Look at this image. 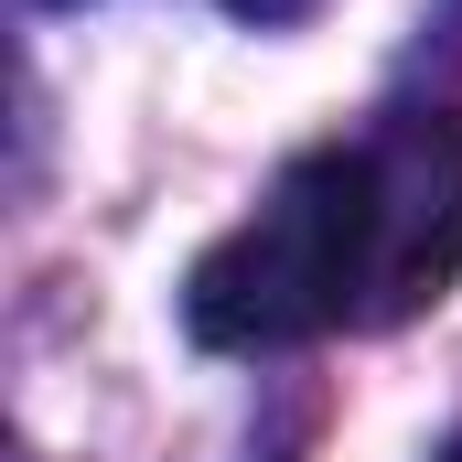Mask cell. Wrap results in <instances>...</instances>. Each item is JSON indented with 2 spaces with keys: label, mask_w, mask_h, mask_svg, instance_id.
I'll return each instance as SVG.
<instances>
[{
  "label": "cell",
  "mask_w": 462,
  "mask_h": 462,
  "mask_svg": "<svg viewBox=\"0 0 462 462\" xmlns=\"http://www.w3.org/2000/svg\"><path fill=\"white\" fill-rule=\"evenodd\" d=\"M54 11H65V0H54Z\"/></svg>",
  "instance_id": "5b68a950"
},
{
  "label": "cell",
  "mask_w": 462,
  "mask_h": 462,
  "mask_svg": "<svg viewBox=\"0 0 462 462\" xmlns=\"http://www.w3.org/2000/svg\"><path fill=\"white\" fill-rule=\"evenodd\" d=\"M236 22H258V32H280V22H312V11H323V0H226Z\"/></svg>",
  "instance_id": "3957f363"
},
{
  "label": "cell",
  "mask_w": 462,
  "mask_h": 462,
  "mask_svg": "<svg viewBox=\"0 0 462 462\" xmlns=\"http://www.w3.org/2000/svg\"><path fill=\"white\" fill-rule=\"evenodd\" d=\"M376 140H323L269 172V194L236 216L194 280H183V334L216 355H291L345 323H376Z\"/></svg>",
  "instance_id": "6da1fadb"
},
{
  "label": "cell",
  "mask_w": 462,
  "mask_h": 462,
  "mask_svg": "<svg viewBox=\"0 0 462 462\" xmlns=\"http://www.w3.org/2000/svg\"><path fill=\"white\" fill-rule=\"evenodd\" d=\"M430 462H462V430H452V441H441V452H430Z\"/></svg>",
  "instance_id": "277c9868"
},
{
  "label": "cell",
  "mask_w": 462,
  "mask_h": 462,
  "mask_svg": "<svg viewBox=\"0 0 462 462\" xmlns=\"http://www.w3.org/2000/svg\"><path fill=\"white\" fill-rule=\"evenodd\" d=\"M376 140V323H409L430 312L462 280V108H398Z\"/></svg>",
  "instance_id": "7a4b0ae2"
}]
</instances>
